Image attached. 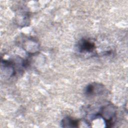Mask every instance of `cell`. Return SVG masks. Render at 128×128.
<instances>
[{
  "label": "cell",
  "mask_w": 128,
  "mask_h": 128,
  "mask_svg": "<svg viewBox=\"0 0 128 128\" xmlns=\"http://www.w3.org/2000/svg\"><path fill=\"white\" fill-rule=\"evenodd\" d=\"M94 48V44L90 40H84L80 44V52H91Z\"/></svg>",
  "instance_id": "6da1fadb"
},
{
  "label": "cell",
  "mask_w": 128,
  "mask_h": 128,
  "mask_svg": "<svg viewBox=\"0 0 128 128\" xmlns=\"http://www.w3.org/2000/svg\"><path fill=\"white\" fill-rule=\"evenodd\" d=\"M64 127H77L78 122L76 120H73L70 118H67L63 120Z\"/></svg>",
  "instance_id": "7a4b0ae2"
}]
</instances>
